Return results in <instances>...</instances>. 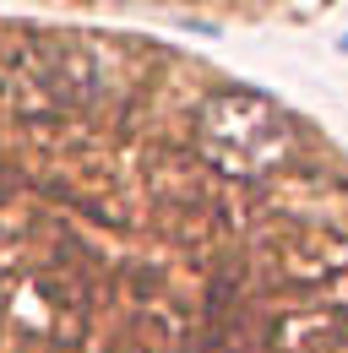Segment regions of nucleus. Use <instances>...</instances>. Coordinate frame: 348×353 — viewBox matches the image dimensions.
I'll use <instances>...</instances> for the list:
<instances>
[{
    "instance_id": "f257e3e1",
    "label": "nucleus",
    "mask_w": 348,
    "mask_h": 353,
    "mask_svg": "<svg viewBox=\"0 0 348 353\" xmlns=\"http://www.w3.org/2000/svg\"><path fill=\"white\" fill-rule=\"evenodd\" d=\"M191 141H196V152L213 163L218 174L256 179L289 158L294 120L283 114L278 98H267L256 88H218L202 98Z\"/></svg>"
},
{
    "instance_id": "f03ea898",
    "label": "nucleus",
    "mask_w": 348,
    "mask_h": 353,
    "mask_svg": "<svg viewBox=\"0 0 348 353\" xmlns=\"http://www.w3.org/2000/svg\"><path fill=\"white\" fill-rule=\"evenodd\" d=\"M338 49H343V54H348V33H343V39H338Z\"/></svg>"
}]
</instances>
